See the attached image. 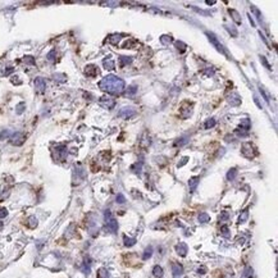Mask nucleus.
I'll use <instances>...</instances> for the list:
<instances>
[{
  "label": "nucleus",
  "mask_w": 278,
  "mask_h": 278,
  "mask_svg": "<svg viewBox=\"0 0 278 278\" xmlns=\"http://www.w3.org/2000/svg\"><path fill=\"white\" fill-rule=\"evenodd\" d=\"M33 85H35V89L39 94H42L45 92V90H46V81H45L42 77H36L33 81Z\"/></svg>",
  "instance_id": "nucleus-10"
},
{
  "label": "nucleus",
  "mask_w": 278,
  "mask_h": 278,
  "mask_svg": "<svg viewBox=\"0 0 278 278\" xmlns=\"http://www.w3.org/2000/svg\"><path fill=\"white\" fill-rule=\"evenodd\" d=\"M98 277L99 278H110V274H109V272L105 269V268H100V269L98 270Z\"/></svg>",
  "instance_id": "nucleus-27"
},
{
  "label": "nucleus",
  "mask_w": 278,
  "mask_h": 278,
  "mask_svg": "<svg viewBox=\"0 0 278 278\" xmlns=\"http://www.w3.org/2000/svg\"><path fill=\"white\" fill-rule=\"evenodd\" d=\"M237 176V169L236 168H232L228 170V173H227V180L228 181H233Z\"/></svg>",
  "instance_id": "nucleus-30"
},
{
  "label": "nucleus",
  "mask_w": 278,
  "mask_h": 278,
  "mask_svg": "<svg viewBox=\"0 0 278 278\" xmlns=\"http://www.w3.org/2000/svg\"><path fill=\"white\" fill-rule=\"evenodd\" d=\"M9 136H11V133H9L8 130L2 131V132H0V141H2V140H5L7 137H9Z\"/></svg>",
  "instance_id": "nucleus-44"
},
{
  "label": "nucleus",
  "mask_w": 278,
  "mask_h": 278,
  "mask_svg": "<svg viewBox=\"0 0 278 278\" xmlns=\"http://www.w3.org/2000/svg\"><path fill=\"white\" fill-rule=\"evenodd\" d=\"M136 92H137V87H136L135 85L128 86V89H127V95H135Z\"/></svg>",
  "instance_id": "nucleus-41"
},
{
  "label": "nucleus",
  "mask_w": 278,
  "mask_h": 278,
  "mask_svg": "<svg viewBox=\"0 0 278 278\" xmlns=\"http://www.w3.org/2000/svg\"><path fill=\"white\" fill-rule=\"evenodd\" d=\"M99 104L100 107H103L105 109H113L115 105V100L110 96H102L99 99Z\"/></svg>",
  "instance_id": "nucleus-8"
},
{
  "label": "nucleus",
  "mask_w": 278,
  "mask_h": 278,
  "mask_svg": "<svg viewBox=\"0 0 278 278\" xmlns=\"http://www.w3.org/2000/svg\"><path fill=\"white\" fill-rule=\"evenodd\" d=\"M241 154L247 159H252V158H255V156L258 155V150L251 142H245L244 145H242Z\"/></svg>",
  "instance_id": "nucleus-4"
},
{
  "label": "nucleus",
  "mask_w": 278,
  "mask_h": 278,
  "mask_svg": "<svg viewBox=\"0 0 278 278\" xmlns=\"http://www.w3.org/2000/svg\"><path fill=\"white\" fill-rule=\"evenodd\" d=\"M11 81H12L13 85H21L22 83V80H19L18 76H13V77L11 78Z\"/></svg>",
  "instance_id": "nucleus-45"
},
{
  "label": "nucleus",
  "mask_w": 278,
  "mask_h": 278,
  "mask_svg": "<svg viewBox=\"0 0 278 278\" xmlns=\"http://www.w3.org/2000/svg\"><path fill=\"white\" fill-rule=\"evenodd\" d=\"M99 87L107 94L120 95L124 91L126 83L122 78L118 77V76L109 74V76H105V77L99 82Z\"/></svg>",
  "instance_id": "nucleus-1"
},
{
  "label": "nucleus",
  "mask_w": 278,
  "mask_h": 278,
  "mask_svg": "<svg viewBox=\"0 0 278 278\" xmlns=\"http://www.w3.org/2000/svg\"><path fill=\"white\" fill-rule=\"evenodd\" d=\"M140 145H141V148H148V146L150 145V137H149L148 132H144L142 137H141V140H140Z\"/></svg>",
  "instance_id": "nucleus-18"
},
{
  "label": "nucleus",
  "mask_w": 278,
  "mask_h": 278,
  "mask_svg": "<svg viewBox=\"0 0 278 278\" xmlns=\"http://www.w3.org/2000/svg\"><path fill=\"white\" fill-rule=\"evenodd\" d=\"M11 72H13V67H8V69L5 70V72H4V74H9V73H11Z\"/></svg>",
  "instance_id": "nucleus-53"
},
{
  "label": "nucleus",
  "mask_w": 278,
  "mask_h": 278,
  "mask_svg": "<svg viewBox=\"0 0 278 278\" xmlns=\"http://www.w3.org/2000/svg\"><path fill=\"white\" fill-rule=\"evenodd\" d=\"M90 267H91V260H90V258H86L85 261H83V272L86 274L90 273Z\"/></svg>",
  "instance_id": "nucleus-34"
},
{
  "label": "nucleus",
  "mask_w": 278,
  "mask_h": 278,
  "mask_svg": "<svg viewBox=\"0 0 278 278\" xmlns=\"http://www.w3.org/2000/svg\"><path fill=\"white\" fill-rule=\"evenodd\" d=\"M250 127H251L250 119H247V118L242 119L241 123H240V126L236 128V133H239V135H241V136H245V135H247V132H249Z\"/></svg>",
  "instance_id": "nucleus-7"
},
{
  "label": "nucleus",
  "mask_w": 278,
  "mask_h": 278,
  "mask_svg": "<svg viewBox=\"0 0 278 278\" xmlns=\"http://www.w3.org/2000/svg\"><path fill=\"white\" fill-rule=\"evenodd\" d=\"M2 228H3V222L0 220V230H2Z\"/></svg>",
  "instance_id": "nucleus-56"
},
{
  "label": "nucleus",
  "mask_w": 278,
  "mask_h": 278,
  "mask_svg": "<svg viewBox=\"0 0 278 278\" xmlns=\"http://www.w3.org/2000/svg\"><path fill=\"white\" fill-rule=\"evenodd\" d=\"M187 245L185 244V242H180L178 245H176V251H177V254H178L180 256H186L187 255Z\"/></svg>",
  "instance_id": "nucleus-13"
},
{
  "label": "nucleus",
  "mask_w": 278,
  "mask_h": 278,
  "mask_svg": "<svg viewBox=\"0 0 278 278\" xmlns=\"http://www.w3.org/2000/svg\"><path fill=\"white\" fill-rule=\"evenodd\" d=\"M104 219H105V228L109 231L110 233H115L118 231V222L110 213V210H105L104 213Z\"/></svg>",
  "instance_id": "nucleus-2"
},
{
  "label": "nucleus",
  "mask_w": 278,
  "mask_h": 278,
  "mask_svg": "<svg viewBox=\"0 0 278 278\" xmlns=\"http://www.w3.org/2000/svg\"><path fill=\"white\" fill-rule=\"evenodd\" d=\"M174 46L177 48V50H178L180 53H185L186 52V48H187V46H186V44L182 42V41H176L174 42Z\"/></svg>",
  "instance_id": "nucleus-28"
},
{
  "label": "nucleus",
  "mask_w": 278,
  "mask_h": 278,
  "mask_svg": "<svg viewBox=\"0 0 278 278\" xmlns=\"http://www.w3.org/2000/svg\"><path fill=\"white\" fill-rule=\"evenodd\" d=\"M53 78L57 81V82H65V80H67V76L63 74V73H54V74H53Z\"/></svg>",
  "instance_id": "nucleus-26"
},
{
  "label": "nucleus",
  "mask_w": 278,
  "mask_h": 278,
  "mask_svg": "<svg viewBox=\"0 0 278 278\" xmlns=\"http://www.w3.org/2000/svg\"><path fill=\"white\" fill-rule=\"evenodd\" d=\"M67 154H68V150H67V146L65 145H57L53 150L54 159L58 160V161H64L65 158H67Z\"/></svg>",
  "instance_id": "nucleus-5"
},
{
  "label": "nucleus",
  "mask_w": 278,
  "mask_h": 278,
  "mask_svg": "<svg viewBox=\"0 0 278 278\" xmlns=\"http://www.w3.org/2000/svg\"><path fill=\"white\" fill-rule=\"evenodd\" d=\"M141 169H142V161H137V163H135L133 165H131V170L133 172L136 174H140L141 173Z\"/></svg>",
  "instance_id": "nucleus-22"
},
{
  "label": "nucleus",
  "mask_w": 278,
  "mask_h": 278,
  "mask_svg": "<svg viewBox=\"0 0 278 278\" xmlns=\"http://www.w3.org/2000/svg\"><path fill=\"white\" fill-rule=\"evenodd\" d=\"M249 21H250V23L252 24V27H255V22H254V19H252L251 16H249Z\"/></svg>",
  "instance_id": "nucleus-54"
},
{
  "label": "nucleus",
  "mask_w": 278,
  "mask_h": 278,
  "mask_svg": "<svg viewBox=\"0 0 278 278\" xmlns=\"http://www.w3.org/2000/svg\"><path fill=\"white\" fill-rule=\"evenodd\" d=\"M117 203H118V204H124V203H126V198H124L122 194H118V196H117Z\"/></svg>",
  "instance_id": "nucleus-46"
},
{
  "label": "nucleus",
  "mask_w": 278,
  "mask_h": 278,
  "mask_svg": "<svg viewBox=\"0 0 278 278\" xmlns=\"http://www.w3.org/2000/svg\"><path fill=\"white\" fill-rule=\"evenodd\" d=\"M187 137H182V139H178V140H177L176 141V142H174V145L176 146H182V145H185V144H187Z\"/></svg>",
  "instance_id": "nucleus-42"
},
{
  "label": "nucleus",
  "mask_w": 278,
  "mask_h": 278,
  "mask_svg": "<svg viewBox=\"0 0 278 278\" xmlns=\"http://www.w3.org/2000/svg\"><path fill=\"white\" fill-rule=\"evenodd\" d=\"M123 241H124V246H127V247H131L136 244V239H131V237H127V236H124Z\"/></svg>",
  "instance_id": "nucleus-32"
},
{
  "label": "nucleus",
  "mask_w": 278,
  "mask_h": 278,
  "mask_svg": "<svg viewBox=\"0 0 278 278\" xmlns=\"http://www.w3.org/2000/svg\"><path fill=\"white\" fill-rule=\"evenodd\" d=\"M187 160H189V158H187V156H185V158H182L180 163L177 164V167H178V168H180V167H183L186 163H187Z\"/></svg>",
  "instance_id": "nucleus-49"
},
{
  "label": "nucleus",
  "mask_w": 278,
  "mask_h": 278,
  "mask_svg": "<svg viewBox=\"0 0 278 278\" xmlns=\"http://www.w3.org/2000/svg\"><path fill=\"white\" fill-rule=\"evenodd\" d=\"M252 273H254L252 268L247 265L244 269V273H242V278H252Z\"/></svg>",
  "instance_id": "nucleus-24"
},
{
  "label": "nucleus",
  "mask_w": 278,
  "mask_h": 278,
  "mask_svg": "<svg viewBox=\"0 0 278 278\" xmlns=\"http://www.w3.org/2000/svg\"><path fill=\"white\" fill-rule=\"evenodd\" d=\"M27 226L30 227V228H35V227L37 226V219H36V217H30V218L27 219Z\"/></svg>",
  "instance_id": "nucleus-33"
},
{
  "label": "nucleus",
  "mask_w": 278,
  "mask_h": 278,
  "mask_svg": "<svg viewBox=\"0 0 278 278\" xmlns=\"http://www.w3.org/2000/svg\"><path fill=\"white\" fill-rule=\"evenodd\" d=\"M153 276L155 278H161L163 277V268H161L160 265H155L153 268Z\"/></svg>",
  "instance_id": "nucleus-21"
},
{
  "label": "nucleus",
  "mask_w": 278,
  "mask_h": 278,
  "mask_svg": "<svg viewBox=\"0 0 278 278\" xmlns=\"http://www.w3.org/2000/svg\"><path fill=\"white\" fill-rule=\"evenodd\" d=\"M153 251H154V249L151 246H148L145 249V251H144V254H142V259L144 260H148L149 258H151V255H153Z\"/></svg>",
  "instance_id": "nucleus-23"
},
{
  "label": "nucleus",
  "mask_w": 278,
  "mask_h": 278,
  "mask_svg": "<svg viewBox=\"0 0 278 278\" xmlns=\"http://www.w3.org/2000/svg\"><path fill=\"white\" fill-rule=\"evenodd\" d=\"M226 30H227V31H228L230 33H232V36H233V37L237 36V31H236V28H235L233 26H226Z\"/></svg>",
  "instance_id": "nucleus-43"
},
{
  "label": "nucleus",
  "mask_w": 278,
  "mask_h": 278,
  "mask_svg": "<svg viewBox=\"0 0 278 278\" xmlns=\"http://www.w3.org/2000/svg\"><path fill=\"white\" fill-rule=\"evenodd\" d=\"M160 41L163 42L164 45H169L172 41H173V39H172V36H167V35H163V36L160 37Z\"/></svg>",
  "instance_id": "nucleus-37"
},
{
  "label": "nucleus",
  "mask_w": 278,
  "mask_h": 278,
  "mask_svg": "<svg viewBox=\"0 0 278 278\" xmlns=\"http://www.w3.org/2000/svg\"><path fill=\"white\" fill-rule=\"evenodd\" d=\"M215 124H217L215 119H214V118H210V119H208V120H206V122H205L204 127H205V130H209V128H213Z\"/></svg>",
  "instance_id": "nucleus-35"
},
{
  "label": "nucleus",
  "mask_w": 278,
  "mask_h": 278,
  "mask_svg": "<svg viewBox=\"0 0 278 278\" xmlns=\"http://www.w3.org/2000/svg\"><path fill=\"white\" fill-rule=\"evenodd\" d=\"M24 140H26V135L22 132H14L9 136V142L14 146H21L24 142Z\"/></svg>",
  "instance_id": "nucleus-6"
},
{
  "label": "nucleus",
  "mask_w": 278,
  "mask_h": 278,
  "mask_svg": "<svg viewBox=\"0 0 278 278\" xmlns=\"http://www.w3.org/2000/svg\"><path fill=\"white\" fill-rule=\"evenodd\" d=\"M103 65H104V68L108 69V70H113V69L115 68V63H114V60L112 59V57H110V55L103 60Z\"/></svg>",
  "instance_id": "nucleus-14"
},
{
  "label": "nucleus",
  "mask_w": 278,
  "mask_h": 278,
  "mask_svg": "<svg viewBox=\"0 0 278 278\" xmlns=\"http://www.w3.org/2000/svg\"><path fill=\"white\" fill-rule=\"evenodd\" d=\"M23 62L26 64H31V65H35V58L31 57V55H27V57L23 58Z\"/></svg>",
  "instance_id": "nucleus-40"
},
{
  "label": "nucleus",
  "mask_w": 278,
  "mask_h": 278,
  "mask_svg": "<svg viewBox=\"0 0 278 278\" xmlns=\"http://www.w3.org/2000/svg\"><path fill=\"white\" fill-rule=\"evenodd\" d=\"M214 3L215 2H213V0H211V2H210V0H206V4H208V5H213Z\"/></svg>",
  "instance_id": "nucleus-55"
},
{
  "label": "nucleus",
  "mask_w": 278,
  "mask_h": 278,
  "mask_svg": "<svg viewBox=\"0 0 278 278\" xmlns=\"http://www.w3.org/2000/svg\"><path fill=\"white\" fill-rule=\"evenodd\" d=\"M220 233L223 235L224 237H228L230 236V228H228V226H222L220 227Z\"/></svg>",
  "instance_id": "nucleus-39"
},
{
  "label": "nucleus",
  "mask_w": 278,
  "mask_h": 278,
  "mask_svg": "<svg viewBox=\"0 0 278 278\" xmlns=\"http://www.w3.org/2000/svg\"><path fill=\"white\" fill-rule=\"evenodd\" d=\"M133 115H136V110L135 108H127V107H124L122 108L118 112V117L119 118H124V119H130L131 117H133Z\"/></svg>",
  "instance_id": "nucleus-9"
},
{
  "label": "nucleus",
  "mask_w": 278,
  "mask_h": 278,
  "mask_svg": "<svg viewBox=\"0 0 278 278\" xmlns=\"http://www.w3.org/2000/svg\"><path fill=\"white\" fill-rule=\"evenodd\" d=\"M8 215V210L5 208H0V218H5Z\"/></svg>",
  "instance_id": "nucleus-48"
},
{
  "label": "nucleus",
  "mask_w": 278,
  "mask_h": 278,
  "mask_svg": "<svg viewBox=\"0 0 278 278\" xmlns=\"http://www.w3.org/2000/svg\"><path fill=\"white\" fill-rule=\"evenodd\" d=\"M259 91H260V94L263 95V98H264V100H265V102H267L268 104H269V103H270V96H269V94L267 92L265 89L261 85H259Z\"/></svg>",
  "instance_id": "nucleus-25"
},
{
  "label": "nucleus",
  "mask_w": 278,
  "mask_h": 278,
  "mask_svg": "<svg viewBox=\"0 0 278 278\" xmlns=\"http://www.w3.org/2000/svg\"><path fill=\"white\" fill-rule=\"evenodd\" d=\"M85 74L87 77H95L98 74V67L94 64H89L85 67Z\"/></svg>",
  "instance_id": "nucleus-12"
},
{
  "label": "nucleus",
  "mask_w": 278,
  "mask_h": 278,
  "mask_svg": "<svg viewBox=\"0 0 278 278\" xmlns=\"http://www.w3.org/2000/svg\"><path fill=\"white\" fill-rule=\"evenodd\" d=\"M228 213H227V211H222L220 213V215H219V220H227L228 219Z\"/></svg>",
  "instance_id": "nucleus-47"
},
{
  "label": "nucleus",
  "mask_w": 278,
  "mask_h": 278,
  "mask_svg": "<svg viewBox=\"0 0 278 278\" xmlns=\"http://www.w3.org/2000/svg\"><path fill=\"white\" fill-rule=\"evenodd\" d=\"M24 108H26V104H24V103H19L17 107H16V113L17 114H22L24 112Z\"/></svg>",
  "instance_id": "nucleus-38"
},
{
  "label": "nucleus",
  "mask_w": 278,
  "mask_h": 278,
  "mask_svg": "<svg viewBox=\"0 0 278 278\" xmlns=\"http://www.w3.org/2000/svg\"><path fill=\"white\" fill-rule=\"evenodd\" d=\"M228 12H230V14L232 16V19H233L237 24H241V18H240L239 12L235 11V9H228Z\"/></svg>",
  "instance_id": "nucleus-20"
},
{
  "label": "nucleus",
  "mask_w": 278,
  "mask_h": 278,
  "mask_svg": "<svg viewBox=\"0 0 278 278\" xmlns=\"http://www.w3.org/2000/svg\"><path fill=\"white\" fill-rule=\"evenodd\" d=\"M254 102L256 103V105H258V107H259L260 109H263V107H261V104L259 103V100H258V98H256V96H254Z\"/></svg>",
  "instance_id": "nucleus-52"
},
{
  "label": "nucleus",
  "mask_w": 278,
  "mask_h": 278,
  "mask_svg": "<svg viewBox=\"0 0 278 278\" xmlns=\"http://www.w3.org/2000/svg\"><path fill=\"white\" fill-rule=\"evenodd\" d=\"M198 273H199V274H201V276L205 274V273H206V268H205V267L199 268V269H198Z\"/></svg>",
  "instance_id": "nucleus-51"
},
{
  "label": "nucleus",
  "mask_w": 278,
  "mask_h": 278,
  "mask_svg": "<svg viewBox=\"0 0 278 278\" xmlns=\"http://www.w3.org/2000/svg\"><path fill=\"white\" fill-rule=\"evenodd\" d=\"M205 35H206V36H208L209 41H210L211 44H213V46H214L217 50H218V52H219L220 54L226 55L227 58H231V57H230V54L227 53V50L224 49V46H223V45H222V44L219 42V40L217 39V36H215V35H214L213 32H205Z\"/></svg>",
  "instance_id": "nucleus-3"
},
{
  "label": "nucleus",
  "mask_w": 278,
  "mask_h": 278,
  "mask_svg": "<svg viewBox=\"0 0 278 278\" xmlns=\"http://www.w3.org/2000/svg\"><path fill=\"white\" fill-rule=\"evenodd\" d=\"M132 58L131 57H119V67L120 68H123V67H126V65H128V64H131L132 63Z\"/></svg>",
  "instance_id": "nucleus-17"
},
{
  "label": "nucleus",
  "mask_w": 278,
  "mask_h": 278,
  "mask_svg": "<svg viewBox=\"0 0 278 278\" xmlns=\"http://www.w3.org/2000/svg\"><path fill=\"white\" fill-rule=\"evenodd\" d=\"M109 42L113 44V45H118V42L122 40V35L120 33H114V35H110L109 36Z\"/></svg>",
  "instance_id": "nucleus-19"
},
{
  "label": "nucleus",
  "mask_w": 278,
  "mask_h": 278,
  "mask_svg": "<svg viewBox=\"0 0 278 278\" xmlns=\"http://www.w3.org/2000/svg\"><path fill=\"white\" fill-rule=\"evenodd\" d=\"M260 62H261L263 64H264V65H265V67H267L268 69H272V68H270V65H269V63H268V62H267V59H265V57H260Z\"/></svg>",
  "instance_id": "nucleus-50"
},
{
  "label": "nucleus",
  "mask_w": 278,
  "mask_h": 278,
  "mask_svg": "<svg viewBox=\"0 0 278 278\" xmlns=\"http://www.w3.org/2000/svg\"><path fill=\"white\" fill-rule=\"evenodd\" d=\"M172 274H173V278H180L183 274V267L178 263H172Z\"/></svg>",
  "instance_id": "nucleus-11"
},
{
  "label": "nucleus",
  "mask_w": 278,
  "mask_h": 278,
  "mask_svg": "<svg viewBox=\"0 0 278 278\" xmlns=\"http://www.w3.org/2000/svg\"><path fill=\"white\" fill-rule=\"evenodd\" d=\"M48 60H49V62H55V60H57V50H55V49H53L52 50V52H50L49 54H48Z\"/></svg>",
  "instance_id": "nucleus-36"
},
{
  "label": "nucleus",
  "mask_w": 278,
  "mask_h": 278,
  "mask_svg": "<svg viewBox=\"0 0 278 278\" xmlns=\"http://www.w3.org/2000/svg\"><path fill=\"white\" fill-rule=\"evenodd\" d=\"M198 219L200 223H206V222H209L210 220V217L208 213H200L199 217H198Z\"/></svg>",
  "instance_id": "nucleus-29"
},
{
  "label": "nucleus",
  "mask_w": 278,
  "mask_h": 278,
  "mask_svg": "<svg viewBox=\"0 0 278 278\" xmlns=\"http://www.w3.org/2000/svg\"><path fill=\"white\" fill-rule=\"evenodd\" d=\"M199 182H200V178H199V177H191L190 181H189L190 192H194V191L196 190V187H198V185H199Z\"/></svg>",
  "instance_id": "nucleus-16"
},
{
  "label": "nucleus",
  "mask_w": 278,
  "mask_h": 278,
  "mask_svg": "<svg viewBox=\"0 0 278 278\" xmlns=\"http://www.w3.org/2000/svg\"><path fill=\"white\" fill-rule=\"evenodd\" d=\"M228 103H230L231 105H233V107H237V105H240V104H241V98H240L236 92H233V94H231V95H230V98H228Z\"/></svg>",
  "instance_id": "nucleus-15"
},
{
  "label": "nucleus",
  "mask_w": 278,
  "mask_h": 278,
  "mask_svg": "<svg viewBox=\"0 0 278 278\" xmlns=\"http://www.w3.org/2000/svg\"><path fill=\"white\" fill-rule=\"evenodd\" d=\"M247 218H249V210L245 209V210L241 213V215H240V218H239V223H245V222L247 220Z\"/></svg>",
  "instance_id": "nucleus-31"
}]
</instances>
